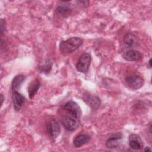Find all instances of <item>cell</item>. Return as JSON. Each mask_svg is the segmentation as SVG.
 Returning a JSON list of instances; mask_svg holds the SVG:
<instances>
[{
    "label": "cell",
    "mask_w": 152,
    "mask_h": 152,
    "mask_svg": "<svg viewBox=\"0 0 152 152\" xmlns=\"http://www.w3.org/2000/svg\"><path fill=\"white\" fill-rule=\"evenodd\" d=\"M83 43V40L80 37H72L60 42L59 50L64 55L69 54L78 49Z\"/></svg>",
    "instance_id": "1"
},
{
    "label": "cell",
    "mask_w": 152,
    "mask_h": 152,
    "mask_svg": "<svg viewBox=\"0 0 152 152\" xmlns=\"http://www.w3.org/2000/svg\"><path fill=\"white\" fill-rule=\"evenodd\" d=\"M60 121L64 127L69 131H73L78 128L80 125V118L65 112L60 118Z\"/></svg>",
    "instance_id": "2"
},
{
    "label": "cell",
    "mask_w": 152,
    "mask_h": 152,
    "mask_svg": "<svg viewBox=\"0 0 152 152\" xmlns=\"http://www.w3.org/2000/svg\"><path fill=\"white\" fill-rule=\"evenodd\" d=\"M91 61V55L88 53H84L80 56L75 65V68L78 71L81 73H87L89 69Z\"/></svg>",
    "instance_id": "3"
},
{
    "label": "cell",
    "mask_w": 152,
    "mask_h": 152,
    "mask_svg": "<svg viewBox=\"0 0 152 152\" xmlns=\"http://www.w3.org/2000/svg\"><path fill=\"white\" fill-rule=\"evenodd\" d=\"M61 110L80 118L81 115V109L80 106L73 100H69L61 106Z\"/></svg>",
    "instance_id": "4"
},
{
    "label": "cell",
    "mask_w": 152,
    "mask_h": 152,
    "mask_svg": "<svg viewBox=\"0 0 152 152\" xmlns=\"http://www.w3.org/2000/svg\"><path fill=\"white\" fill-rule=\"evenodd\" d=\"M61 132V126L58 121L55 119H50L47 125V133L49 137L55 140Z\"/></svg>",
    "instance_id": "5"
},
{
    "label": "cell",
    "mask_w": 152,
    "mask_h": 152,
    "mask_svg": "<svg viewBox=\"0 0 152 152\" xmlns=\"http://www.w3.org/2000/svg\"><path fill=\"white\" fill-rule=\"evenodd\" d=\"M82 99L83 101L93 109H97L101 104L100 99L96 95L86 91L83 93Z\"/></svg>",
    "instance_id": "6"
},
{
    "label": "cell",
    "mask_w": 152,
    "mask_h": 152,
    "mask_svg": "<svg viewBox=\"0 0 152 152\" xmlns=\"http://www.w3.org/2000/svg\"><path fill=\"white\" fill-rule=\"evenodd\" d=\"M125 83L131 89L138 90L143 86L144 79L138 75H133L127 77L125 78Z\"/></svg>",
    "instance_id": "7"
},
{
    "label": "cell",
    "mask_w": 152,
    "mask_h": 152,
    "mask_svg": "<svg viewBox=\"0 0 152 152\" xmlns=\"http://www.w3.org/2000/svg\"><path fill=\"white\" fill-rule=\"evenodd\" d=\"M122 57L127 61H138L143 58L142 53L137 50L130 49L125 51L122 54Z\"/></svg>",
    "instance_id": "8"
},
{
    "label": "cell",
    "mask_w": 152,
    "mask_h": 152,
    "mask_svg": "<svg viewBox=\"0 0 152 152\" xmlns=\"http://www.w3.org/2000/svg\"><path fill=\"white\" fill-rule=\"evenodd\" d=\"M129 147L133 150H140L143 147V143L141 137L135 134H131L128 137Z\"/></svg>",
    "instance_id": "9"
},
{
    "label": "cell",
    "mask_w": 152,
    "mask_h": 152,
    "mask_svg": "<svg viewBox=\"0 0 152 152\" xmlns=\"http://www.w3.org/2000/svg\"><path fill=\"white\" fill-rule=\"evenodd\" d=\"M14 108L15 111H19L21 107L25 97L17 91H14L12 95Z\"/></svg>",
    "instance_id": "10"
},
{
    "label": "cell",
    "mask_w": 152,
    "mask_h": 152,
    "mask_svg": "<svg viewBox=\"0 0 152 152\" xmlns=\"http://www.w3.org/2000/svg\"><path fill=\"white\" fill-rule=\"evenodd\" d=\"M122 135L120 132L116 133L110 137L106 142V147L108 148H117L120 143V140L122 138Z\"/></svg>",
    "instance_id": "11"
},
{
    "label": "cell",
    "mask_w": 152,
    "mask_h": 152,
    "mask_svg": "<svg viewBox=\"0 0 152 152\" xmlns=\"http://www.w3.org/2000/svg\"><path fill=\"white\" fill-rule=\"evenodd\" d=\"M90 140V137L87 134H79L73 140V145L75 148H80L87 144Z\"/></svg>",
    "instance_id": "12"
},
{
    "label": "cell",
    "mask_w": 152,
    "mask_h": 152,
    "mask_svg": "<svg viewBox=\"0 0 152 152\" xmlns=\"http://www.w3.org/2000/svg\"><path fill=\"white\" fill-rule=\"evenodd\" d=\"M124 41L125 44L129 47L137 46L138 44L137 37L131 33H128L125 35Z\"/></svg>",
    "instance_id": "13"
},
{
    "label": "cell",
    "mask_w": 152,
    "mask_h": 152,
    "mask_svg": "<svg viewBox=\"0 0 152 152\" xmlns=\"http://www.w3.org/2000/svg\"><path fill=\"white\" fill-rule=\"evenodd\" d=\"M56 12L57 14L62 17H68L72 12V8L66 4L58 5L56 8Z\"/></svg>",
    "instance_id": "14"
},
{
    "label": "cell",
    "mask_w": 152,
    "mask_h": 152,
    "mask_svg": "<svg viewBox=\"0 0 152 152\" xmlns=\"http://www.w3.org/2000/svg\"><path fill=\"white\" fill-rule=\"evenodd\" d=\"M26 77L23 75H17L12 80L11 83V89L12 91H18L24 83Z\"/></svg>",
    "instance_id": "15"
},
{
    "label": "cell",
    "mask_w": 152,
    "mask_h": 152,
    "mask_svg": "<svg viewBox=\"0 0 152 152\" xmlns=\"http://www.w3.org/2000/svg\"><path fill=\"white\" fill-rule=\"evenodd\" d=\"M40 87V82L38 79L33 81L28 87V93L30 99H33Z\"/></svg>",
    "instance_id": "16"
},
{
    "label": "cell",
    "mask_w": 152,
    "mask_h": 152,
    "mask_svg": "<svg viewBox=\"0 0 152 152\" xmlns=\"http://www.w3.org/2000/svg\"><path fill=\"white\" fill-rule=\"evenodd\" d=\"M0 28H1V34L2 35L6 29V24H5V20H4L3 18L1 19L0 21Z\"/></svg>",
    "instance_id": "17"
},
{
    "label": "cell",
    "mask_w": 152,
    "mask_h": 152,
    "mask_svg": "<svg viewBox=\"0 0 152 152\" xmlns=\"http://www.w3.org/2000/svg\"><path fill=\"white\" fill-rule=\"evenodd\" d=\"M144 151H151V149L149 147H146L144 148Z\"/></svg>",
    "instance_id": "18"
},
{
    "label": "cell",
    "mask_w": 152,
    "mask_h": 152,
    "mask_svg": "<svg viewBox=\"0 0 152 152\" xmlns=\"http://www.w3.org/2000/svg\"><path fill=\"white\" fill-rule=\"evenodd\" d=\"M1 106H2V103H3V101H4V97L2 94H1Z\"/></svg>",
    "instance_id": "19"
},
{
    "label": "cell",
    "mask_w": 152,
    "mask_h": 152,
    "mask_svg": "<svg viewBox=\"0 0 152 152\" xmlns=\"http://www.w3.org/2000/svg\"><path fill=\"white\" fill-rule=\"evenodd\" d=\"M148 64H149V66L150 67H151V58H150L148 61Z\"/></svg>",
    "instance_id": "20"
}]
</instances>
